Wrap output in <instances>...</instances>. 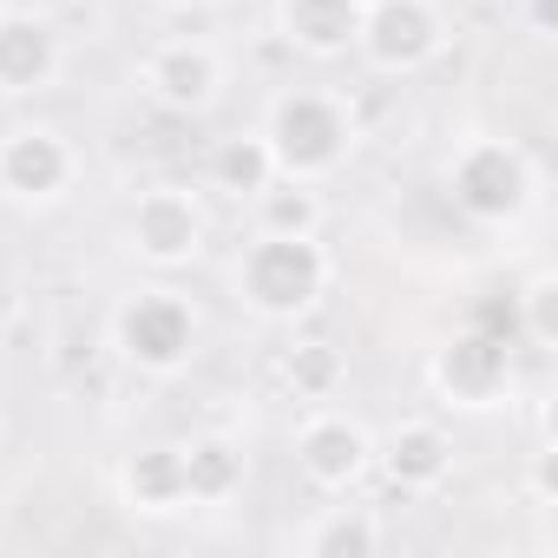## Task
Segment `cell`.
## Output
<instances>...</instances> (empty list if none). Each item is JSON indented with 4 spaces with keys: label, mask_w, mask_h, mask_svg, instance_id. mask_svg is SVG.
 I'll list each match as a JSON object with an SVG mask.
<instances>
[{
    "label": "cell",
    "mask_w": 558,
    "mask_h": 558,
    "mask_svg": "<svg viewBox=\"0 0 558 558\" xmlns=\"http://www.w3.org/2000/svg\"><path fill=\"white\" fill-rule=\"evenodd\" d=\"M269 178H276V158H269L263 132H230V138H217V145H210V165H204V184H210V191H223V197L250 204Z\"/></svg>",
    "instance_id": "17"
},
{
    "label": "cell",
    "mask_w": 558,
    "mask_h": 558,
    "mask_svg": "<svg viewBox=\"0 0 558 558\" xmlns=\"http://www.w3.org/2000/svg\"><path fill=\"white\" fill-rule=\"evenodd\" d=\"M276 375H283V388H290L296 401L323 408V401H336V395H342V381H349V355H342L336 342L310 336V342H290V349H283Z\"/></svg>",
    "instance_id": "19"
},
{
    "label": "cell",
    "mask_w": 558,
    "mask_h": 558,
    "mask_svg": "<svg viewBox=\"0 0 558 558\" xmlns=\"http://www.w3.org/2000/svg\"><path fill=\"white\" fill-rule=\"evenodd\" d=\"M66 73V34L40 8H0V99H34Z\"/></svg>",
    "instance_id": "11"
},
{
    "label": "cell",
    "mask_w": 558,
    "mask_h": 558,
    "mask_svg": "<svg viewBox=\"0 0 558 558\" xmlns=\"http://www.w3.org/2000/svg\"><path fill=\"white\" fill-rule=\"evenodd\" d=\"M112 486H119V506H125L132 519H178V512H191V493H184V453L165 447V440L125 453L119 473H112Z\"/></svg>",
    "instance_id": "13"
},
{
    "label": "cell",
    "mask_w": 558,
    "mask_h": 558,
    "mask_svg": "<svg viewBox=\"0 0 558 558\" xmlns=\"http://www.w3.org/2000/svg\"><path fill=\"white\" fill-rule=\"evenodd\" d=\"M236 303L256 316V323H303L329 283H336V256L323 250V236H276V230H256L236 256Z\"/></svg>",
    "instance_id": "2"
},
{
    "label": "cell",
    "mask_w": 558,
    "mask_h": 558,
    "mask_svg": "<svg viewBox=\"0 0 558 558\" xmlns=\"http://www.w3.org/2000/svg\"><path fill=\"white\" fill-rule=\"evenodd\" d=\"M512 8H519V27L532 40H551L558 34V0H512Z\"/></svg>",
    "instance_id": "21"
},
{
    "label": "cell",
    "mask_w": 558,
    "mask_h": 558,
    "mask_svg": "<svg viewBox=\"0 0 558 558\" xmlns=\"http://www.w3.org/2000/svg\"><path fill=\"white\" fill-rule=\"evenodd\" d=\"M263 145L276 158V178H303V184H323L336 178L349 158H355V106L329 86H290L276 93L269 112H263Z\"/></svg>",
    "instance_id": "1"
},
{
    "label": "cell",
    "mask_w": 558,
    "mask_h": 558,
    "mask_svg": "<svg viewBox=\"0 0 558 558\" xmlns=\"http://www.w3.org/2000/svg\"><path fill=\"white\" fill-rule=\"evenodd\" d=\"M250 217L256 230H276V236H323V184H303V178H269L256 197H250Z\"/></svg>",
    "instance_id": "18"
},
{
    "label": "cell",
    "mask_w": 558,
    "mask_h": 558,
    "mask_svg": "<svg viewBox=\"0 0 558 558\" xmlns=\"http://www.w3.org/2000/svg\"><path fill=\"white\" fill-rule=\"evenodd\" d=\"M355 53L375 73L408 80V73H421V66H434L447 53V14L434 0H375V8H362Z\"/></svg>",
    "instance_id": "5"
},
{
    "label": "cell",
    "mask_w": 558,
    "mask_h": 558,
    "mask_svg": "<svg viewBox=\"0 0 558 558\" xmlns=\"http://www.w3.org/2000/svg\"><path fill=\"white\" fill-rule=\"evenodd\" d=\"M296 466L316 493H355L368 473H375V434L342 414V408H316L303 427H296Z\"/></svg>",
    "instance_id": "10"
},
{
    "label": "cell",
    "mask_w": 558,
    "mask_h": 558,
    "mask_svg": "<svg viewBox=\"0 0 558 558\" xmlns=\"http://www.w3.org/2000/svg\"><path fill=\"white\" fill-rule=\"evenodd\" d=\"M138 86H145L151 106H165L178 119H197V112H210L223 99L230 66H223V53L210 40H165V47H151L138 60Z\"/></svg>",
    "instance_id": "9"
},
{
    "label": "cell",
    "mask_w": 558,
    "mask_h": 558,
    "mask_svg": "<svg viewBox=\"0 0 558 558\" xmlns=\"http://www.w3.org/2000/svg\"><path fill=\"white\" fill-rule=\"evenodd\" d=\"M204 236H210V217H204V204L184 191V184H151V191H138V204H132V217H125V243H132V256L145 263V269H191L197 256H204Z\"/></svg>",
    "instance_id": "7"
},
{
    "label": "cell",
    "mask_w": 558,
    "mask_h": 558,
    "mask_svg": "<svg viewBox=\"0 0 558 558\" xmlns=\"http://www.w3.org/2000/svg\"><path fill=\"white\" fill-rule=\"evenodd\" d=\"M310 558H375L381 545H388V532H381V519L368 512V506H323L310 525H303V538H296Z\"/></svg>",
    "instance_id": "16"
},
{
    "label": "cell",
    "mask_w": 558,
    "mask_h": 558,
    "mask_svg": "<svg viewBox=\"0 0 558 558\" xmlns=\"http://www.w3.org/2000/svg\"><path fill=\"white\" fill-rule=\"evenodd\" d=\"M283 40L310 60H342L355 53V27H362V8L355 0H283V14H276Z\"/></svg>",
    "instance_id": "15"
},
{
    "label": "cell",
    "mask_w": 558,
    "mask_h": 558,
    "mask_svg": "<svg viewBox=\"0 0 558 558\" xmlns=\"http://www.w3.org/2000/svg\"><path fill=\"white\" fill-rule=\"evenodd\" d=\"M447 197L466 223L480 230H506L519 223L532 204H538V165L519 138H493V132H473L453 145L447 158Z\"/></svg>",
    "instance_id": "3"
},
{
    "label": "cell",
    "mask_w": 558,
    "mask_h": 558,
    "mask_svg": "<svg viewBox=\"0 0 558 558\" xmlns=\"http://www.w3.org/2000/svg\"><path fill=\"white\" fill-rule=\"evenodd\" d=\"M178 453H184V493H191V506H230L243 493V480H250V453L223 427L191 434Z\"/></svg>",
    "instance_id": "14"
},
{
    "label": "cell",
    "mask_w": 558,
    "mask_h": 558,
    "mask_svg": "<svg viewBox=\"0 0 558 558\" xmlns=\"http://www.w3.org/2000/svg\"><path fill=\"white\" fill-rule=\"evenodd\" d=\"M375 473H381L401 499L434 493V486H447V473H453V434H447L440 421H401V427H388V434L375 440Z\"/></svg>",
    "instance_id": "12"
},
{
    "label": "cell",
    "mask_w": 558,
    "mask_h": 558,
    "mask_svg": "<svg viewBox=\"0 0 558 558\" xmlns=\"http://www.w3.org/2000/svg\"><path fill=\"white\" fill-rule=\"evenodd\" d=\"M558 276L551 269H532L525 276V290H519V329H525V342L532 349H551L558 342Z\"/></svg>",
    "instance_id": "20"
},
{
    "label": "cell",
    "mask_w": 558,
    "mask_h": 558,
    "mask_svg": "<svg viewBox=\"0 0 558 558\" xmlns=\"http://www.w3.org/2000/svg\"><path fill=\"white\" fill-rule=\"evenodd\" d=\"M80 184V151L60 125H14L0 132V197L47 210Z\"/></svg>",
    "instance_id": "8"
},
{
    "label": "cell",
    "mask_w": 558,
    "mask_h": 558,
    "mask_svg": "<svg viewBox=\"0 0 558 558\" xmlns=\"http://www.w3.org/2000/svg\"><path fill=\"white\" fill-rule=\"evenodd\" d=\"M112 355L145 375V381H178L191 362H197V342H204V323H197V303L171 283H151L138 296H125L112 310Z\"/></svg>",
    "instance_id": "4"
},
{
    "label": "cell",
    "mask_w": 558,
    "mask_h": 558,
    "mask_svg": "<svg viewBox=\"0 0 558 558\" xmlns=\"http://www.w3.org/2000/svg\"><path fill=\"white\" fill-rule=\"evenodd\" d=\"M355 8H375V0H355Z\"/></svg>",
    "instance_id": "23"
},
{
    "label": "cell",
    "mask_w": 558,
    "mask_h": 558,
    "mask_svg": "<svg viewBox=\"0 0 558 558\" xmlns=\"http://www.w3.org/2000/svg\"><path fill=\"white\" fill-rule=\"evenodd\" d=\"M427 388L460 414H493L512 401V349L486 329H460L427 355Z\"/></svg>",
    "instance_id": "6"
},
{
    "label": "cell",
    "mask_w": 558,
    "mask_h": 558,
    "mask_svg": "<svg viewBox=\"0 0 558 558\" xmlns=\"http://www.w3.org/2000/svg\"><path fill=\"white\" fill-rule=\"evenodd\" d=\"M525 499H532L538 512H551V499H558V493H551V453H538V460H532V480H525Z\"/></svg>",
    "instance_id": "22"
}]
</instances>
